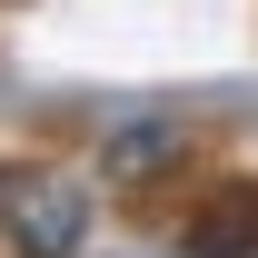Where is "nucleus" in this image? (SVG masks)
<instances>
[{
  "label": "nucleus",
  "instance_id": "obj_1",
  "mask_svg": "<svg viewBox=\"0 0 258 258\" xmlns=\"http://www.w3.org/2000/svg\"><path fill=\"white\" fill-rule=\"evenodd\" d=\"M90 189L50 159H0V258H80Z\"/></svg>",
  "mask_w": 258,
  "mask_h": 258
},
{
  "label": "nucleus",
  "instance_id": "obj_2",
  "mask_svg": "<svg viewBox=\"0 0 258 258\" xmlns=\"http://www.w3.org/2000/svg\"><path fill=\"white\" fill-rule=\"evenodd\" d=\"M179 258H258V179H219L179 219Z\"/></svg>",
  "mask_w": 258,
  "mask_h": 258
},
{
  "label": "nucleus",
  "instance_id": "obj_3",
  "mask_svg": "<svg viewBox=\"0 0 258 258\" xmlns=\"http://www.w3.org/2000/svg\"><path fill=\"white\" fill-rule=\"evenodd\" d=\"M179 149H189L179 119H129V129H109V179L119 189H149L159 169H179Z\"/></svg>",
  "mask_w": 258,
  "mask_h": 258
}]
</instances>
